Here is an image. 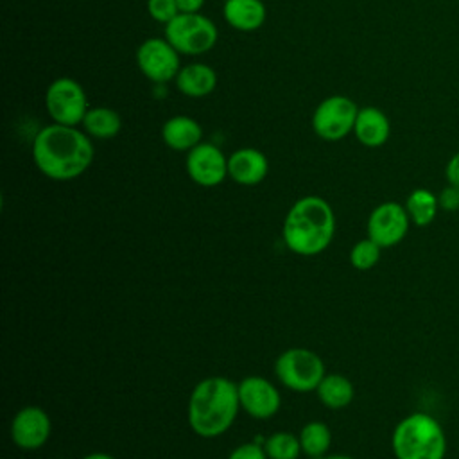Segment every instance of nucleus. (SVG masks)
<instances>
[{
	"label": "nucleus",
	"mask_w": 459,
	"mask_h": 459,
	"mask_svg": "<svg viewBox=\"0 0 459 459\" xmlns=\"http://www.w3.org/2000/svg\"><path fill=\"white\" fill-rule=\"evenodd\" d=\"M32 158L39 172L56 181H68L82 172L93 161V145L90 138L75 126L52 124L43 127L32 143Z\"/></svg>",
	"instance_id": "f257e3e1"
},
{
	"label": "nucleus",
	"mask_w": 459,
	"mask_h": 459,
	"mask_svg": "<svg viewBox=\"0 0 459 459\" xmlns=\"http://www.w3.org/2000/svg\"><path fill=\"white\" fill-rule=\"evenodd\" d=\"M238 409V384L226 377H208L190 393L188 425L201 437H217L233 425Z\"/></svg>",
	"instance_id": "f03ea898"
},
{
	"label": "nucleus",
	"mask_w": 459,
	"mask_h": 459,
	"mask_svg": "<svg viewBox=\"0 0 459 459\" xmlns=\"http://www.w3.org/2000/svg\"><path fill=\"white\" fill-rule=\"evenodd\" d=\"M335 233L332 206L317 195L298 199L285 215L281 237L287 247L301 256L323 253Z\"/></svg>",
	"instance_id": "7ed1b4c3"
},
{
	"label": "nucleus",
	"mask_w": 459,
	"mask_h": 459,
	"mask_svg": "<svg viewBox=\"0 0 459 459\" xmlns=\"http://www.w3.org/2000/svg\"><path fill=\"white\" fill-rule=\"evenodd\" d=\"M391 448L396 459H445L446 436L434 416L412 412L396 423Z\"/></svg>",
	"instance_id": "20e7f679"
},
{
	"label": "nucleus",
	"mask_w": 459,
	"mask_h": 459,
	"mask_svg": "<svg viewBox=\"0 0 459 459\" xmlns=\"http://www.w3.org/2000/svg\"><path fill=\"white\" fill-rule=\"evenodd\" d=\"M274 373L285 387L298 393H308L316 391L325 378V364L312 350L290 348L278 355Z\"/></svg>",
	"instance_id": "39448f33"
},
{
	"label": "nucleus",
	"mask_w": 459,
	"mask_h": 459,
	"mask_svg": "<svg viewBox=\"0 0 459 459\" xmlns=\"http://www.w3.org/2000/svg\"><path fill=\"white\" fill-rule=\"evenodd\" d=\"M165 39L181 54H204L217 43V29L203 14L179 13L165 25Z\"/></svg>",
	"instance_id": "423d86ee"
},
{
	"label": "nucleus",
	"mask_w": 459,
	"mask_h": 459,
	"mask_svg": "<svg viewBox=\"0 0 459 459\" xmlns=\"http://www.w3.org/2000/svg\"><path fill=\"white\" fill-rule=\"evenodd\" d=\"M359 115L357 104L344 95H332L319 102L312 115L314 133L328 142L344 138L353 131Z\"/></svg>",
	"instance_id": "0eeeda50"
},
{
	"label": "nucleus",
	"mask_w": 459,
	"mask_h": 459,
	"mask_svg": "<svg viewBox=\"0 0 459 459\" xmlns=\"http://www.w3.org/2000/svg\"><path fill=\"white\" fill-rule=\"evenodd\" d=\"M45 104L52 120L63 126L82 124L88 111V100L82 86L70 77H59L47 88Z\"/></svg>",
	"instance_id": "6e6552de"
},
{
	"label": "nucleus",
	"mask_w": 459,
	"mask_h": 459,
	"mask_svg": "<svg viewBox=\"0 0 459 459\" xmlns=\"http://www.w3.org/2000/svg\"><path fill=\"white\" fill-rule=\"evenodd\" d=\"M409 213L405 206L394 201H387L373 208L368 217V237L380 247H391L402 242L409 231Z\"/></svg>",
	"instance_id": "1a4fd4ad"
},
{
	"label": "nucleus",
	"mask_w": 459,
	"mask_h": 459,
	"mask_svg": "<svg viewBox=\"0 0 459 459\" xmlns=\"http://www.w3.org/2000/svg\"><path fill=\"white\" fill-rule=\"evenodd\" d=\"M136 63L140 72L158 84L170 81L181 70L178 50L167 39L160 38L145 39L138 47Z\"/></svg>",
	"instance_id": "9d476101"
},
{
	"label": "nucleus",
	"mask_w": 459,
	"mask_h": 459,
	"mask_svg": "<svg viewBox=\"0 0 459 459\" xmlns=\"http://www.w3.org/2000/svg\"><path fill=\"white\" fill-rule=\"evenodd\" d=\"M50 418L36 405L22 407L11 421V439L22 450H36L50 437Z\"/></svg>",
	"instance_id": "9b49d317"
},
{
	"label": "nucleus",
	"mask_w": 459,
	"mask_h": 459,
	"mask_svg": "<svg viewBox=\"0 0 459 459\" xmlns=\"http://www.w3.org/2000/svg\"><path fill=\"white\" fill-rule=\"evenodd\" d=\"M186 172L201 186L221 185L228 176V158L212 143H199L188 151Z\"/></svg>",
	"instance_id": "f8f14e48"
},
{
	"label": "nucleus",
	"mask_w": 459,
	"mask_h": 459,
	"mask_svg": "<svg viewBox=\"0 0 459 459\" xmlns=\"http://www.w3.org/2000/svg\"><path fill=\"white\" fill-rule=\"evenodd\" d=\"M238 398L240 407L258 420L274 416L281 405L278 389L264 377H246L238 384Z\"/></svg>",
	"instance_id": "ddd939ff"
},
{
	"label": "nucleus",
	"mask_w": 459,
	"mask_h": 459,
	"mask_svg": "<svg viewBox=\"0 0 459 459\" xmlns=\"http://www.w3.org/2000/svg\"><path fill=\"white\" fill-rule=\"evenodd\" d=\"M267 170L269 163L264 152L251 147L238 149L228 158V176L244 186L258 185L267 176Z\"/></svg>",
	"instance_id": "4468645a"
},
{
	"label": "nucleus",
	"mask_w": 459,
	"mask_h": 459,
	"mask_svg": "<svg viewBox=\"0 0 459 459\" xmlns=\"http://www.w3.org/2000/svg\"><path fill=\"white\" fill-rule=\"evenodd\" d=\"M353 133L357 140L366 147H380L387 142L391 126L385 113L378 108L368 106L359 109Z\"/></svg>",
	"instance_id": "2eb2a0df"
},
{
	"label": "nucleus",
	"mask_w": 459,
	"mask_h": 459,
	"mask_svg": "<svg viewBox=\"0 0 459 459\" xmlns=\"http://www.w3.org/2000/svg\"><path fill=\"white\" fill-rule=\"evenodd\" d=\"M222 13L233 29L244 32L256 30L265 20V5L262 0H226Z\"/></svg>",
	"instance_id": "dca6fc26"
},
{
	"label": "nucleus",
	"mask_w": 459,
	"mask_h": 459,
	"mask_svg": "<svg viewBox=\"0 0 459 459\" xmlns=\"http://www.w3.org/2000/svg\"><path fill=\"white\" fill-rule=\"evenodd\" d=\"M163 142L174 151H190L201 143L203 129L190 117H172L163 124Z\"/></svg>",
	"instance_id": "f3484780"
},
{
	"label": "nucleus",
	"mask_w": 459,
	"mask_h": 459,
	"mask_svg": "<svg viewBox=\"0 0 459 459\" xmlns=\"http://www.w3.org/2000/svg\"><path fill=\"white\" fill-rule=\"evenodd\" d=\"M176 86L188 97H204L215 90L217 75L208 65L192 63L178 72Z\"/></svg>",
	"instance_id": "a211bd4d"
},
{
	"label": "nucleus",
	"mask_w": 459,
	"mask_h": 459,
	"mask_svg": "<svg viewBox=\"0 0 459 459\" xmlns=\"http://www.w3.org/2000/svg\"><path fill=\"white\" fill-rule=\"evenodd\" d=\"M316 393L323 405L337 411V409H344L346 405H350V402L353 400L355 389H353V384L350 382V378H346L344 375H339V373H332V375H325V378L317 385Z\"/></svg>",
	"instance_id": "6ab92c4d"
},
{
	"label": "nucleus",
	"mask_w": 459,
	"mask_h": 459,
	"mask_svg": "<svg viewBox=\"0 0 459 459\" xmlns=\"http://www.w3.org/2000/svg\"><path fill=\"white\" fill-rule=\"evenodd\" d=\"M405 210L412 224L423 228L429 226L439 210L437 195L427 188H414L405 199Z\"/></svg>",
	"instance_id": "aec40b11"
},
{
	"label": "nucleus",
	"mask_w": 459,
	"mask_h": 459,
	"mask_svg": "<svg viewBox=\"0 0 459 459\" xmlns=\"http://www.w3.org/2000/svg\"><path fill=\"white\" fill-rule=\"evenodd\" d=\"M82 126L86 133L95 138H111L120 131L122 120L118 113L109 108H91L86 111Z\"/></svg>",
	"instance_id": "412c9836"
},
{
	"label": "nucleus",
	"mask_w": 459,
	"mask_h": 459,
	"mask_svg": "<svg viewBox=\"0 0 459 459\" xmlns=\"http://www.w3.org/2000/svg\"><path fill=\"white\" fill-rule=\"evenodd\" d=\"M299 443L303 454H307L312 459L326 455L330 443H332V432L326 423L323 421H308L303 425L299 432Z\"/></svg>",
	"instance_id": "4be33fe9"
},
{
	"label": "nucleus",
	"mask_w": 459,
	"mask_h": 459,
	"mask_svg": "<svg viewBox=\"0 0 459 459\" xmlns=\"http://www.w3.org/2000/svg\"><path fill=\"white\" fill-rule=\"evenodd\" d=\"M264 450L269 459H298V455L303 452L299 436L290 432L271 434L264 443Z\"/></svg>",
	"instance_id": "5701e85b"
},
{
	"label": "nucleus",
	"mask_w": 459,
	"mask_h": 459,
	"mask_svg": "<svg viewBox=\"0 0 459 459\" xmlns=\"http://www.w3.org/2000/svg\"><path fill=\"white\" fill-rule=\"evenodd\" d=\"M380 246L369 237L359 240L350 251V264L359 271H368L375 267L380 260Z\"/></svg>",
	"instance_id": "b1692460"
},
{
	"label": "nucleus",
	"mask_w": 459,
	"mask_h": 459,
	"mask_svg": "<svg viewBox=\"0 0 459 459\" xmlns=\"http://www.w3.org/2000/svg\"><path fill=\"white\" fill-rule=\"evenodd\" d=\"M147 11L156 22H163L165 25L179 14L176 0H147Z\"/></svg>",
	"instance_id": "393cba45"
},
{
	"label": "nucleus",
	"mask_w": 459,
	"mask_h": 459,
	"mask_svg": "<svg viewBox=\"0 0 459 459\" xmlns=\"http://www.w3.org/2000/svg\"><path fill=\"white\" fill-rule=\"evenodd\" d=\"M437 203H439V208H441L443 212H457V210H459V186L448 183V185L439 192Z\"/></svg>",
	"instance_id": "a878e982"
},
{
	"label": "nucleus",
	"mask_w": 459,
	"mask_h": 459,
	"mask_svg": "<svg viewBox=\"0 0 459 459\" xmlns=\"http://www.w3.org/2000/svg\"><path fill=\"white\" fill-rule=\"evenodd\" d=\"M228 459H269L264 446H260L258 443H244L240 446H237Z\"/></svg>",
	"instance_id": "bb28decb"
},
{
	"label": "nucleus",
	"mask_w": 459,
	"mask_h": 459,
	"mask_svg": "<svg viewBox=\"0 0 459 459\" xmlns=\"http://www.w3.org/2000/svg\"><path fill=\"white\" fill-rule=\"evenodd\" d=\"M445 178L450 185L459 186V151L448 160V163L445 167Z\"/></svg>",
	"instance_id": "cd10ccee"
},
{
	"label": "nucleus",
	"mask_w": 459,
	"mask_h": 459,
	"mask_svg": "<svg viewBox=\"0 0 459 459\" xmlns=\"http://www.w3.org/2000/svg\"><path fill=\"white\" fill-rule=\"evenodd\" d=\"M176 4L179 13H197L203 7L204 0H176Z\"/></svg>",
	"instance_id": "c85d7f7f"
},
{
	"label": "nucleus",
	"mask_w": 459,
	"mask_h": 459,
	"mask_svg": "<svg viewBox=\"0 0 459 459\" xmlns=\"http://www.w3.org/2000/svg\"><path fill=\"white\" fill-rule=\"evenodd\" d=\"M81 459H115V457L109 455V454H104V452H91V454H88Z\"/></svg>",
	"instance_id": "c756f323"
},
{
	"label": "nucleus",
	"mask_w": 459,
	"mask_h": 459,
	"mask_svg": "<svg viewBox=\"0 0 459 459\" xmlns=\"http://www.w3.org/2000/svg\"><path fill=\"white\" fill-rule=\"evenodd\" d=\"M317 459H355V457H351V455H344V454H326V455H323V457H317Z\"/></svg>",
	"instance_id": "7c9ffc66"
}]
</instances>
